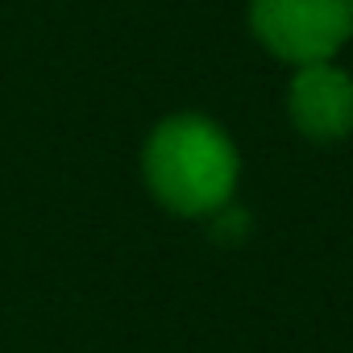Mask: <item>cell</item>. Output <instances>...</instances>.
Returning <instances> with one entry per match:
<instances>
[{
  "mask_svg": "<svg viewBox=\"0 0 353 353\" xmlns=\"http://www.w3.org/2000/svg\"><path fill=\"white\" fill-rule=\"evenodd\" d=\"M208 221H212V233L221 241H245V233H250V212L245 208H233V200L225 208H216Z\"/></svg>",
  "mask_w": 353,
  "mask_h": 353,
  "instance_id": "277c9868",
  "label": "cell"
},
{
  "mask_svg": "<svg viewBox=\"0 0 353 353\" xmlns=\"http://www.w3.org/2000/svg\"><path fill=\"white\" fill-rule=\"evenodd\" d=\"M291 125L307 141H341L353 133V75L332 59L295 67L287 88Z\"/></svg>",
  "mask_w": 353,
  "mask_h": 353,
  "instance_id": "3957f363",
  "label": "cell"
},
{
  "mask_svg": "<svg viewBox=\"0 0 353 353\" xmlns=\"http://www.w3.org/2000/svg\"><path fill=\"white\" fill-rule=\"evenodd\" d=\"M237 145L229 133L196 112L166 117L141 150L145 183L179 216H212L237 192Z\"/></svg>",
  "mask_w": 353,
  "mask_h": 353,
  "instance_id": "6da1fadb",
  "label": "cell"
},
{
  "mask_svg": "<svg viewBox=\"0 0 353 353\" xmlns=\"http://www.w3.org/2000/svg\"><path fill=\"white\" fill-rule=\"evenodd\" d=\"M254 38L283 63L332 59L353 34V0H250Z\"/></svg>",
  "mask_w": 353,
  "mask_h": 353,
  "instance_id": "7a4b0ae2",
  "label": "cell"
}]
</instances>
